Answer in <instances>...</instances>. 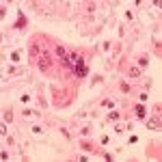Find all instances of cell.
Wrapping results in <instances>:
<instances>
[{
  "label": "cell",
  "instance_id": "10",
  "mask_svg": "<svg viewBox=\"0 0 162 162\" xmlns=\"http://www.w3.org/2000/svg\"><path fill=\"white\" fill-rule=\"evenodd\" d=\"M37 54H39V48L33 45V48H30V56H37Z\"/></svg>",
  "mask_w": 162,
  "mask_h": 162
},
{
  "label": "cell",
  "instance_id": "4",
  "mask_svg": "<svg viewBox=\"0 0 162 162\" xmlns=\"http://www.w3.org/2000/svg\"><path fill=\"white\" fill-rule=\"evenodd\" d=\"M136 115H138V119H143V117H145V108H143V104H138V106H136Z\"/></svg>",
  "mask_w": 162,
  "mask_h": 162
},
{
  "label": "cell",
  "instance_id": "5",
  "mask_svg": "<svg viewBox=\"0 0 162 162\" xmlns=\"http://www.w3.org/2000/svg\"><path fill=\"white\" fill-rule=\"evenodd\" d=\"M24 26H26V17H24V15H20V20H17L15 28H24Z\"/></svg>",
  "mask_w": 162,
  "mask_h": 162
},
{
  "label": "cell",
  "instance_id": "13",
  "mask_svg": "<svg viewBox=\"0 0 162 162\" xmlns=\"http://www.w3.org/2000/svg\"><path fill=\"white\" fill-rule=\"evenodd\" d=\"M80 147H82V149H93L91 143H80Z\"/></svg>",
  "mask_w": 162,
  "mask_h": 162
},
{
  "label": "cell",
  "instance_id": "3",
  "mask_svg": "<svg viewBox=\"0 0 162 162\" xmlns=\"http://www.w3.org/2000/svg\"><path fill=\"white\" fill-rule=\"evenodd\" d=\"M147 128L149 130H158L160 128V121H158V119H151V121H147Z\"/></svg>",
  "mask_w": 162,
  "mask_h": 162
},
{
  "label": "cell",
  "instance_id": "1",
  "mask_svg": "<svg viewBox=\"0 0 162 162\" xmlns=\"http://www.w3.org/2000/svg\"><path fill=\"white\" fill-rule=\"evenodd\" d=\"M74 71H76L78 78H84V76L89 74V67L84 65V61H82V58H78V61L74 63Z\"/></svg>",
  "mask_w": 162,
  "mask_h": 162
},
{
  "label": "cell",
  "instance_id": "11",
  "mask_svg": "<svg viewBox=\"0 0 162 162\" xmlns=\"http://www.w3.org/2000/svg\"><path fill=\"white\" fill-rule=\"evenodd\" d=\"M11 58H13V61L17 63V61H20V52H13V54H11Z\"/></svg>",
  "mask_w": 162,
  "mask_h": 162
},
{
  "label": "cell",
  "instance_id": "2",
  "mask_svg": "<svg viewBox=\"0 0 162 162\" xmlns=\"http://www.w3.org/2000/svg\"><path fill=\"white\" fill-rule=\"evenodd\" d=\"M39 67H41V71H48V67H50V58H41V61H39Z\"/></svg>",
  "mask_w": 162,
  "mask_h": 162
},
{
  "label": "cell",
  "instance_id": "6",
  "mask_svg": "<svg viewBox=\"0 0 162 162\" xmlns=\"http://www.w3.org/2000/svg\"><path fill=\"white\" fill-rule=\"evenodd\" d=\"M147 63H149L147 56H141V58H138V65H141V67H147Z\"/></svg>",
  "mask_w": 162,
  "mask_h": 162
},
{
  "label": "cell",
  "instance_id": "12",
  "mask_svg": "<svg viewBox=\"0 0 162 162\" xmlns=\"http://www.w3.org/2000/svg\"><path fill=\"white\" fill-rule=\"evenodd\" d=\"M104 106H106V108H112V106H115V102H110V99H106V102H104Z\"/></svg>",
  "mask_w": 162,
  "mask_h": 162
},
{
  "label": "cell",
  "instance_id": "8",
  "mask_svg": "<svg viewBox=\"0 0 162 162\" xmlns=\"http://www.w3.org/2000/svg\"><path fill=\"white\" fill-rule=\"evenodd\" d=\"M119 119V112H110V115H108V121H117Z\"/></svg>",
  "mask_w": 162,
  "mask_h": 162
},
{
  "label": "cell",
  "instance_id": "7",
  "mask_svg": "<svg viewBox=\"0 0 162 162\" xmlns=\"http://www.w3.org/2000/svg\"><path fill=\"white\" fill-rule=\"evenodd\" d=\"M4 121H13V112H11V110L4 112Z\"/></svg>",
  "mask_w": 162,
  "mask_h": 162
},
{
  "label": "cell",
  "instance_id": "9",
  "mask_svg": "<svg viewBox=\"0 0 162 162\" xmlns=\"http://www.w3.org/2000/svg\"><path fill=\"white\" fill-rule=\"evenodd\" d=\"M121 91L123 93H130V84H128V82H121Z\"/></svg>",
  "mask_w": 162,
  "mask_h": 162
}]
</instances>
